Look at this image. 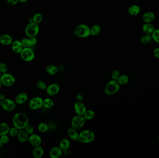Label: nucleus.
<instances>
[{"mask_svg": "<svg viewBox=\"0 0 159 158\" xmlns=\"http://www.w3.org/2000/svg\"><path fill=\"white\" fill-rule=\"evenodd\" d=\"M29 123V119L27 115L22 112H19L14 116L12 118V124L14 126L19 130L24 129Z\"/></svg>", "mask_w": 159, "mask_h": 158, "instance_id": "nucleus-1", "label": "nucleus"}, {"mask_svg": "<svg viewBox=\"0 0 159 158\" xmlns=\"http://www.w3.org/2000/svg\"><path fill=\"white\" fill-rule=\"evenodd\" d=\"M74 33L76 36L80 38H87L91 35L90 28L83 24H80L74 28Z\"/></svg>", "mask_w": 159, "mask_h": 158, "instance_id": "nucleus-2", "label": "nucleus"}, {"mask_svg": "<svg viewBox=\"0 0 159 158\" xmlns=\"http://www.w3.org/2000/svg\"><path fill=\"white\" fill-rule=\"evenodd\" d=\"M120 85L117 80L109 81L105 87L104 92L107 95H113L119 92Z\"/></svg>", "mask_w": 159, "mask_h": 158, "instance_id": "nucleus-3", "label": "nucleus"}, {"mask_svg": "<svg viewBox=\"0 0 159 158\" xmlns=\"http://www.w3.org/2000/svg\"><path fill=\"white\" fill-rule=\"evenodd\" d=\"M95 136L90 130H84L79 133V141L83 143H89L94 141Z\"/></svg>", "mask_w": 159, "mask_h": 158, "instance_id": "nucleus-4", "label": "nucleus"}, {"mask_svg": "<svg viewBox=\"0 0 159 158\" xmlns=\"http://www.w3.org/2000/svg\"><path fill=\"white\" fill-rule=\"evenodd\" d=\"M39 27L36 23H29L25 29V33L28 37H36L39 32Z\"/></svg>", "mask_w": 159, "mask_h": 158, "instance_id": "nucleus-5", "label": "nucleus"}, {"mask_svg": "<svg viewBox=\"0 0 159 158\" xmlns=\"http://www.w3.org/2000/svg\"><path fill=\"white\" fill-rule=\"evenodd\" d=\"M21 58L23 60L26 62H30L34 59L35 57L34 51L31 48H24L20 53Z\"/></svg>", "mask_w": 159, "mask_h": 158, "instance_id": "nucleus-6", "label": "nucleus"}, {"mask_svg": "<svg viewBox=\"0 0 159 158\" xmlns=\"http://www.w3.org/2000/svg\"><path fill=\"white\" fill-rule=\"evenodd\" d=\"M86 122V119L83 116L76 115L73 118L71 126L73 128L78 130L82 128Z\"/></svg>", "mask_w": 159, "mask_h": 158, "instance_id": "nucleus-7", "label": "nucleus"}, {"mask_svg": "<svg viewBox=\"0 0 159 158\" xmlns=\"http://www.w3.org/2000/svg\"><path fill=\"white\" fill-rule=\"evenodd\" d=\"M2 85L5 86H11L16 82L15 78L12 74L8 73H4L0 77Z\"/></svg>", "mask_w": 159, "mask_h": 158, "instance_id": "nucleus-8", "label": "nucleus"}, {"mask_svg": "<svg viewBox=\"0 0 159 158\" xmlns=\"http://www.w3.org/2000/svg\"><path fill=\"white\" fill-rule=\"evenodd\" d=\"M44 99L40 97H36L33 98L29 101L28 106L33 110H37L43 106Z\"/></svg>", "mask_w": 159, "mask_h": 158, "instance_id": "nucleus-9", "label": "nucleus"}, {"mask_svg": "<svg viewBox=\"0 0 159 158\" xmlns=\"http://www.w3.org/2000/svg\"><path fill=\"white\" fill-rule=\"evenodd\" d=\"M15 102L8 98H5L2 101V107L6 111H12L16 108Z\"/></svg>", "mask_w": 159, "mask_h": 158, "instance_id": "nucleus-10", "label": "nucleus"}, {"mask_svg": "<svg viewBox=\"0 0 159 158\" xmlns=\"http://www.w3.org/2000/svg\"><path fill=\"white\" fill-rule=\"evenodd\" d=\"M21 41L24 48L29 47L32 48L37 43V39L35 37L23 38Z\"/></svg>", "mask_w": 159, "mask_h": 158, "instance_id": "nucleus-11", "label": "nucleus"}, {"mask_svg": "<svg viewBox=\"0 0 159 158\" xmlns=\"http://www.w3.org/2000/svg\"><path fill=\"white\" fill-rule=\"evenodd\" d=\"M28 142L31 146L34 147L40 146L42 142V140L39 135L34 133H32L29 136Z\"/></svg>", "mask_w": 159, "mask_h": 158, "instance_id": "nucleus-12", "label": "nucleus"}, {"mask_svg": "<svg viewBox=\"0 0 159 158\" xmlns=\"http://www.w3.org/2000/svg\"><path fill=\"white\" fill-rule=\"evenodd\" d=\"M46 93L49 95H57L60 92V86L56 83H52L47 86L46 89Z\"/></svg>", "mask_w": 159, "mask_h": 158, "instance_id": "nucleus-13", "label": "nucleus"}, {"mask_svg": "<svg viewBox=\"0 0 159 158\" xmlns=\"http://www.w3.org/2000/svg\"><path fill=\"white\" fill-rule=\"evenodd\" d=\"M74 110L76 115L83 116L87 110L85 105L82 103V102H79V101L74 104Z\"/></svg>", "mask_w": 159, "mask_h": 158, "instance_id": "nucleus-14", "label": "nucleus"}, {"mask_svg": "<svg viewBox=\"0 0 159 158\" xmlns=\"http://www.w3.org/2000/svg\"><path fill=\"white\" fill-rule=\"evenodd\" d=\"M24 48L21 41L15 40L12 43V49L16 54H20Z\"/></svg>", "mask_w": 159, "mask_h": 158, "instance_id": "nucleus-15", "label": "nucleus"}, {"mask_svg": "<svg viewBox=\"0 0 159 158\" xmlns=\"http://www.w3.org/2000/svg\"><path fill=\"white\" fill-rule=\"evenodd\" d=\"M142 18L145 23H151L155 20V15L153 12L147 11L143 14Z\"/></svg>", "mask_w": 159, "mask_h": 158, "instance_id": "nucleus-16", "label": "nucleus"}, {"mask_svg": "<svg viewBox=\"0 0 159 158\" xmlns=\"http://www.w3.org/2000/svg\"><path fill=\"white\" fill-rule=\"evenodd\" d=\"M63 154V150L60 147L53 148L50 151V155L51 158H59Z\"/></svg>", "mask_w": 159, "mask_h": 158, "instance_id": "nucleus-17", "label": "nucleus"}, {"mask_svg": "<svg viewBox=\"0 0 159 158\" xmlns=\"http://www.w3.org/2000/svg\"><path fill=\"white\" fill-rule=\"evenodd\" d=\"M28 95L25 93L22 92L18 94L15 98V103L17 104H22L27 102Z\"/></svg>", "mask_w": 159, "mask_h": 158, "instance_id": "nucleus-18", "label": "nucleus"}, {"mask_svg": "<svg viewBox=\"0 0 159 158\" xmlns=\"http://www.w3.org/2000/svg\"><path fill=\"white\" fill-rule=\"evenodd\" d=\"M141 10V7L139 6L137 4H133L128 7V13L130 16H134L138 15Z\"/></svg>", "mask_w": 159, "mask_h": 158, "instance_id": "nucleus-19", "label": "nucleus"}, {"mask_svg": "<svg viewBox=\"0 0 159 158\" xmlns=\"http://www.w3.org/2000/svg\"><path fill=\"white\" fill-rule=\"evenodd\" d=\"M28 133L24 130V129H21L19 131L18 133L17 136L19 141L21 142H25L28 140L29 136Z\"/></svg>", "mask_w": 159, "mask_h": 158, "instance_id": "nucleus-20", "label": "nucleus"}, {"mask_svg": "<svg viewBox=\"0 0 159 158\" xmlns=\"http://www.w3.org/2000/svg\"><path fill=\"white\" fill-rule=\"evenodd\" d=\"M13 42L12 38L10 35L8 34H4L1 35L0 43L4 45H9Z\"/></svg>", "mask_w": 159, "mask_h": 158, "instance_id": "nucleus-21", "label": "nucleus"}, {"mask_svg": "<svg viewBox=\"0 0 159 158\" xmlns=\"http://www.w3.org/2000/svg\"><path fill=\"white\" fill-rule=\"evenodd\" d=\"M142 30L146 34H152L155 30V28L152 24L150 23H145L142 27Z\"/></svg>", "mask_w": 159, "mask_h": 158, "instance_id": "nucleus-22", "label": "nucleus"}, {"mask_svg": "<svg viewBox=\"0 0 159 158\" xmlns=\"http://www.w3.org/2000/svg\"><path fill=\"white\" fill-rule=\"evenodd\" d=\"M68 135L69 138L73 141H79V134L77 131L76 129H74L72 127L71 128H69L68 130Z\"/></svg>", "mask_w": 159, "mask_h": 158, "instance_id": "nucleus-23", "label": "nucleus"}, {"mask_svg": "<svg viewBox=\"0 0 159 158\" xmlns=\"http://www.w3.org/2000/svg\"><path fill=\"white\" fill-rule=\"evenodd\" d=\"M44 148L40 146L34 147L33 150V155L35 158H40L44 154Z\"/></svg>", "mask_w": 159, "mask_h": 158, "instance_id": "nucleus-24", "label": "nucleus"}, {"mask_svg": "<svg viewBox=\"0 0 159 158\" xmlns=\"http://www.w3.org/2000/svg\"><path fill=\"white\" fill-rule=\"evenodd\" d=\"M46 73L51 75H55L57 74L59 72V69L55 65H48L46 68Z\"/></svg>", "mask_w": 159, "mask_h": 158, "instance_id": "nucleus-25", "label": "nucleus"}, {"mask_svg": "<svg viewBox=\"0 0 159 158\" xmlns=\"http://www.w3.org/2000/svg\"><path fill=\"white\" fill-rule=\"evenodd\" d=\"M10 127L7 123L5 122L0 123V136L8 135Z\"/></svg>", "mask_w": 159, "mask_h": 158, "instance_id": "nucleus-26", "label": "nucleus"}, {"mask_svg": "<svg viewBox=\"0 0 159 158\" xmlns=\"http://www.w3.org/2000/svg\"><path fill=\"white\" fill-rule=\"evenodd\" d=\"M101 28L98 25H94L90 28L91 35L92 36H97L100 34Z\"/></svg>", "mask_w": 159, "mask_h": 158, "instance_id": "nucleus-27", "label": "nucleus"}, {"mask_svg": "<svg viewBox=\"0 0 159 158\" xmlns=\"http://www.w3.org/2000/svg\"><path fill=\"white\" fill-rule=\"evenodd\" d=\"M59 147L62 150H68L70 147V142L67 139H63L60 142Z\"/></svg>", "mask_w": 159, "mask_h": 158, "instance_id": "nucleus-28", "label": "nucleus"}, {"mask_svg": "<svg viewBox=\"0 0 159 158\" xmlns=\"http://www.w3.org/2000/svg\"><path fill=\"white\" fill-rule=\"evenodd\" d=\"M43 106L46 109H51L54 106V102L51 99L47 98L44 100Z\"/></svg>", "mask_w": 159, "mask_h": 158, "instance_id": "nucleus-29", "label": "nucleus"}, {"mask_svg": "<svg viewBox=\"0 0 159 158\" xmlns=\"http://www.w3.org/2000/svg\"><path fill=\"white\" fill-rule=\"evenodd\" d=\"M120 85H125L129 81V78L127 75H120L118 79L117 80Z\"/></svg>", "mask_w": 159, "mask_h": 158, "instance_id": "nucleus-30", "label": "nucleus"}, {"mask_svg": "<svg viewBox=\"0 0 159 158\" xmlns=\"http://www.w3.org/2000/svg\"><path fill=\"white\" fill-rule=\"evenodd\" d=\"M83 116L86 120H91L95 116V113L92 110H86L85 114H84Z\"/></svg>", "mask_w": 159, "mask_h": 158, "instance_id": "nucleus-31", "label": "nucleus"}, {"mask_svg": "<svg viewBox=\"0 0 159 158\" xmlns=\"http://www.w3.org/2000/svg\"><path fill=\"white\" fill-rule=\"evenodd\" d=\"M32 19L33 20L34 22L38 24L43 21L44 17H43V14L41 13H36L34 15Z\"/></svg>", "mask_w": 159, "mask_h": 158, "instance_id": "nucleus-32", "label": "nucleus"}, {"mask_svg": "<svg viewBox=\"0 0 159 158\" xmlns=\"http://www.w3.org/2000/svg\"><path fill=\"white\" fill-rule=\"evenodd\" d=\"M151 39H152V36H150V34H146L141 37L140 42L142 44H147L150 42Z\"/></svg>", "mask_w": 159, "mask_h": 158, "instance_id": "nucleus-33", "label": "nucleus"}, {"mask_svg": "<svg viewBox=\"0 0 159 158\" xmlns=\"http://www.w3.org/2000/svg\"><path fill=\"white\" fill-rule=\"evenodd\" d=\"M49 126L46 123L41 122L40 123L38 126V129L40 132H46L49 130Z\"/></svg>", "mask_w": 159, "mask_h": 158, "instance_id": "nucleus-34", "label": "nucleus"}, {"mask_svg": "<svg viewBox=\"0 0 159 158\" xmlns=\"http://www.w3.org/2000/svg\"><path fill=\"white\" fill-rule=\"evenodd\" d=\"M152 38L154 42L159 44V29H155L152 33Z\"/></svg>", "mask_w": 159, "mask_h": 158, "instance_id": "nucleus-35", "label": "nucleus"}, {"mask_svg": "<svg viewBox=\"0 0 159 158\" xmlns=\"http://www.w3.org/2000/svg\"><path fill=\"white\" fill-rule=\"evenodd\" d=\"M19 131V130L18 128L14 126L13 127L10 128L9 132H8V133H9V136L13 137H14L17 136Z\"/></svg>", "mask_w": 159, "mask_h": 158, "instance_id": "nucleus-36", "label": "nucleus"}, {"mask_svg": "<svg viewBox=\"0 0 159 158\" xmlns=\"http://www.w3.org/2000/svg\"><path fill=\"white\" fill-rule=\"evenodd\" d=\"M37 88L40 90H45L47 87V85L45 82L43 81H39L37 82L36 84Z\"/></svg>", "mask_w": 159, "mask_h": 158, "instance_id": "nucleus-37", "label": "nucleus"}, {"mask_svg": "<svg viewBox=\"0 0 159 158\" xmlns=\"http://www.w3.org/2000/svg\"><path fill=\"white\" fill-rule=\"evenodd\" d=\"M24 129L29 135H31L32 133H33L34 132V128L33 126L31 124H29V123L25 127Z\"/></svg>", "mask_w": 159, "mask_h": 158, "instance_id": "nucleus-38", "label": "nucleus"}, {"mask_svg": "<svg viewBox=\"0 0 159 158\" xmlns=\"http://www.w3.org/2000/svg\"><path fill=\"white\" fill-rule=\"evenodd\" d=\"M120 72L118 70H115L112 72L111 74V78L112 79L117 80L120 76Z\"/></svg>", "mask_w": 159, "mask_h": 158, "instance_id": "nucleus-39", "label": "nucleus"}, {"mask_svg": "<svg viewBox=\"0 0 159 158\" xmlns=\"http://www.w3.org/2000/svg\"><path fill=\"white\" fill-rule=\"evenodd\" d=\"M7 66L3 62L0 63V72L2 74H4L7 73Z\"/></svg>", "mask_w": 159, "mask_h": 158, "instance_id": "nucleus-40", "label": "nucleus"}, {"mask_svg": "<svg viewBox=\"0 0 159 158\" xmlns=\"http://www.w3.org/2000/svg\"><path fill=\"white\" fill-rule=\"evenodd\" d=\"M1 140L3 143V144L8 143L9 141V138L7 135H3L1 136Z\"/></svg>", "mask_w": 159, "mask_h": 158, "instance_id": "nucleus-41", "label": "nucleus"}, {"mask_svg": "<svg viewBox=\"0 0 159 158\" xmlns=\"http://www.w3.org/2000/svg\"><path fill=\"white\" fill-rule=\"evenodd\" d=\"M8 4L9 6H14L19 2V0H7Z\"/></svg>", "mask_w": 159, "mask_h": 158, "instance_id": "nucleus-42", "label": "nucleus"}, {"mask_svg": "<svg viewBox=\"0 0 159 158\" xmlns=\"http://www.w3.org/2000/svg\"><path fill=\"white\" fill-rule=\"evenodd\" d=\"M153 54L155 57L157 59H159V48H156L153 51Z\"/></svg>", "mask_w": 159, "mask_h": 158, "instance_id": "nucleus-43", "label": "nucleus"}, {"mask_svg": "<svg viewBox=\"0 0 159 158\" xmlns=\"http://www.w3.org/2000/svg\"><path fill=\"white\" fill-rule=\"evenodd\" d=\"M76 98L77 100L79 102H82L83 100V96L81 93L78 94L76 96Z\"/></svg>", "mask_w": 159, "mask_h": 158, "instance_id": "nucleus-44", "label": "nucleus"}, {"mask_svg": "<svg viewBox=\"0 0 159 158\" xmlns=\"http://www.w3.org/2000/svg\"><path fill=\"white\" fill-rule=\"evenodd\" d=\"M5 99V96L3 94H0V100L1 101L4 100Z\"/></svg>", "mask_w": 159, "mask_h": 158, "instance_id": "nucleus-45", "label": "nucleus"}, {"mask_svg": "<svg viewBox=\"0 0 159 158\" xmlns=\"http://www.w3.org/2000/svg\"><path fill=\"white\" fill-rule=\"evenodd\" d=\"M28 0H19V1L20 2H22V3H24V2H26V1H27Z\"/></svg>", "mask_w": 159, "mask_h": 158, "instance_id": "nucleus-46", "label": "nucleus"}, {"mask_svg": "<svg viewBox=\"0 0 159 158\" xmlns=\"http://www.w3.org/2000/svg\"><path fill=\"white\" fill-rule=\"evenodd\" d=\"M3 143L2 142L1 140V138H0V148L2 147V145H3Z\"/></svg>", "mask_w": 159, "mask_h": 158, "instance_id": "nucleus-47", "label": "nucleus"}, {"mask_svg": "<svg viewBox=\"0 0 159 158\" xmlns=\"http://www.w3.org/2000/svg\"><path fill=\"white\" fill-rule=\"evenodd\" d=\"M2 83L1 80V79H0V89H1V88L2 86Z\"/></svg>", "mask_w": 159, "mask_h": 158, "instance_id": "nucleus-48", "label": "nucleus"}, {"mask_svg": "<svg viewBox=\"0 0 159 158\" xmlns=\"http://www.w3.org/2000/svg\"><path fill=\"white\" fill-rule=\"evenodd\" d=\"M1 107H2V101L0 100V108H1Z\"/></svg>", "mask_w": 159, "mask_h": 158, "instance_id": "nucleus-49", "label": "nucleus"}, {"mask_svg": "<svg viewBox=\"0 0 159 158\" xmlns=\"http://www.w3.org/2000/svg\"><path fill=\"white\" fill-rule=\"evenodd\" d=\"M158 139H159V136H158Z\"/></svg>", "mask_w": 159, "mask_h": 158, "instance_id": "nucleus-50", "label": "nucleus"}, {"mask_svg": "<svg viewBox=\"0 0 159 158\" xmlns=\"http://www.w3.org/2000/svg\"><path fill=\"white\" fill-rule=\"evenodd\" d=\"M0 37H1V35H0Z\"/></svg>", "mask_w": 159, "mask_h": 158, "instance_id": "nucleus-51", "label": "nucleus"}]
</instances>
